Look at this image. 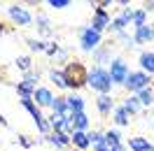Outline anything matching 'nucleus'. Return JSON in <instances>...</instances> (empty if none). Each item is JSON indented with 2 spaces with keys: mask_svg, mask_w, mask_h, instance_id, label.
Listing matches in <instances>:
<instances>
[{
  "mask_svg": "<svg viewBox=\"0 0 154 151\" xmlns=\"http://www.w3.org/2000/svg\"><path fill=\"white\" fill-rule=\"evenodd\" d=\"M133 37H135L138 44H147L149 40H154V28L145 23V26H140V28H135V35H133Z\"/></svg>",
  "mask_w": 154,
  "mask_h": 151,
  "instance_id": "11",
  "label": "nucleus"
},
{
  "mask_svg": "<svg viewBox=\"0 0 154 151\" xmlns=\"http://www.w3.org/2000/svg\"><path fill=\"white\" fill-rule=\"evenodd\" d=\"M38 79H40L38 72H35V75H33V72H28V75H26V79L17 86V91L21 93V98H30V95H35V91H38V88H35Z\"/></svg>",
  "mask_w": 154,
  "mask_h": 151,
  "instance_id": "5",
  "label": "nucleus"
},
{
  "mask_svg": "<svg viewBox=\"0 0 154 151\" xmlns=\"http://www.w3.org/2000/svg\"><path fill=\"white\" fill-rule=\"evenodd\" d=\"M49 77H51V81L58 86V88H68V81H66V75L61 72V70H51L49 72Z\"/></svg>",
  "mask_w": 154,
  "mask_h": 151,
  "instance_id": "21",
  "label": "nucleus"
},
{
  "mask_svg": "<svg viewBox=\"0 0 154 151\" xmlns=\"http://www.w3.org/2000/svg\"><path fill=\"white\" fill-rule=\"evenodd\" d=\"M117 35H119V40H122V44H124V47H133V44H138V42H135V37L126 35V33H117Z\"/></svg>",
  "mask_w": 154,
  "mask_h": 151,
  "instance_id": "28",
  "label": "nucleus"
},
{
  "mask_svg": "<svg viewBox=\"0 0 154 151\" xmlns=\"http://www.w3.org/2000/svg\"><path fill=\"white\" fill-rule=\"evenodd\" d=\"M100 44V33L94 28H84L82 30V49L84 51H94Z\"/></svg>",
  "mask_w": 154,
  "mask_h": 151,
  "instance_id": "6",
  "label": "nucleus"
},
{
  "mask_svg": "<svg viewBox=\"0 0 154 151\" xmlns=\"http://www.w3.org/2000/svg\"><path fill=\"white\" fill-rule=\"evenodd\" d=\"M63 75H66V81H68V88H79V86L89 84V70L79 61H72V63H68L66 70H63Z\"/></svg>",
  "mask_w": 154,
  "mask_h": 151,
  "instance_id": "1",
  "label": "nucleus"
},
{
  "mask_svg": "<svg viewBox=\"0 0 154 151\" xmlns=\"http://www.w3.org/2000/svg\"><path fill=\"white\" fill-rule=\"evenodd\" d=\"M143 10H145V12H154V2H145Z\"/></svg>",
  "mask_w": 154,
  "mask_h": 151,
  "instance_id": "34",
  "label": "nucleus"
},
{
  "mask_svg": "<svg viewBox=\"0 0 154 151\" xmlns=\"http://www.w3.org/2000/svg\"><path fill=\"white\" fill-rule=\"evenodd\" d=\"M35 21H38V30L47 35V33H49V21H47V16H45V14H40V16H38Z\"/></svg>",
  "mask_w": 154,
  "mask_h": 151,
  "instance_id": "26",
  "label": "nucleus"
},
{
  "mask_svg": "<svg viewBox=\"0 0 154 151\" xmlns=\"http://www.w3.org/2000/svg\"><path fill=\"white\" fill-rule=\"evenodd\" d=\"M140 67L147 75H154V51H143L140 54Z\"/></svg>",
  "mask_w": 154,
  "mask_h": 151,
  "instance_id": "15",
  "label": "nucleus"
},
{
  "mask_svg": "<svg viewBox=\"0 0 154 151\" xmlns=\"http://www.w3.org/2000/svg\"><path fill=\"white\" fill-rule=\"evenodd\" d=\"M107 26H110V14H107V10L98 7V10H96V14H94V21H91V28L100 33V30H103V28H107Z\"/></svg>",
  "mask_w": 154,
  "mask_h": 151,
  "instance_id": "9",
  "label": "nucleus"
},
{
  "mask_svg": "<svg viewBox=\"0 0 154 151\" xmlns=\"http://www.w3.org/2000/svg\"><path fill=\"white\" fill-rule=\"evenodd\" d=\"M2 30H5V28H2V23H0V33H2Z\"/></svg>",
  "mask_w": 154,
  "mask_h": 151,
  "instance_id": "37",
  "label": "nucleus"
},
{
  "mask_svg": "<svg viewBox=\"0 0 154 151\" xmlns=\"http://www.w3.org/2000/svg\"><path fill=\"white\" fill-rule=\"evenodd\" d=\"M96 107H98V112L103 114V116H107V114L115 109V102H112V95L107 93V95H98V100H96Z\"/></svg>",
  "mask_w": 154,
  "mask_h": 151,
  "instance_id": "13",
  "label": "nucleus"
},
{
  "mask_svg": "<svg viewBox=\"0 0 154 151\" xmlns=\"http://www.w3.org/2000/svg\"><path fill=\"white\" fill-rule=\"evenodd\" d=\"M68 5H70L68 0H49V7H54V10H63Z\"/></svg>",
  "mask_w": 154,
  "mask_h": 151,
  "instance_id": "31",
  "label": "nucleus"
},
{
  "mask_svg": "<svg viewBox=\"0 0 154 151\" xmlns=\"http://www.w3.org/2000/svg\"><path fill=\"white\" fill-rule=\"evenodd\" d=\"M128 63L122 61V58H115L112 63H110V77H112V81L115 84H126V79H128Z\"/></svg>",
  "mask_w": 154,
  "mask_h": 151,
  "instance_id": "4",
  "label": "nucleus"
},
{
  "mask_svg": "<svg viewBox=\"0 0 154 151\" xmlns=\"http://www.w3.org/2000/svg\"><path fill=\"white\" fill-rule=\"evenodd\" d=\"M112 77H110V70H103L100 65H96L91 72H89V86L91 88H96L100 95H107L110 93V88H112Z\"/></svg>",
  "mask_w": 154,
  "mask_h": 151,
  "instance_id": "2",
  "label": "nucleus"
},
{
  "mask_svg": "<svg viewBox=\"0 0 154 151\" xmlns=\"http://www.w3.org/2000/svg\"><path fill=\"white\" fill-rule=\"evenodd\" d=\"M72 123H75V130H84V132H87V128H89V116L84 112L72 114Z\"/></svg>",
  "mask_w": 154,
  "mask_h": 151,
  "instance_id": "18",
  "label": "nucleus"
},
{
  "mask_svg": "<svg viewBox=\"0 0 154 151\" xmlns=\"http://www.w3.org/2000/svg\"><path fill=\"white\" fill-rule=\"evenodd\" d=\"M149 81H152V79H149V75L140 70V72H131L124 86L128 88V91H133V93H140L143 88H147V86H149Z\"/></svg>",
  "mask_w": 154,
  "mask_h": 151,
  "instance_id": "3",
  "label": "nucleus"
},
{
  "mask_svg": "<svg viewBox=\"0 0 154 151\" xmlns=\"http://www.w3.org/2000/svg\"><path fill=\"white\" fill-rule=\"evenodd\" d=\"M49 142H51V144H54V147H68V144H70V140H72V137H68V135H63V132H51V135H49L47 137Z\"/></svg>",
  "mask_w": 154,
  "mask_h": 151,
  "instance_id": "17",
  "label": "nucleus"
},
{
  "mask_svg": "<svg viewBox=\"0 0 154 151\" xmlns=\"http://www.w3.org/2000/svg\"><path fill=\"white\" fill-rule=\"evenodd\" d=\"M105 140H107L110 147H119V144H122V135H119L117 130H107L105 132Z\"/></svg>",
  "mask_w": 154,
  "mask_h": 151,
  "instance_id": "24",
  "label": "nucleus"
},
{
  "mask_svg": "<svg viewBox=\"0 0 154 151\" xmlns=\"http://www.w3.org/2000/svg\"><path fill=\"white\" fill-rule=\"evenodd\" d=\"M63 123H66V116H61V114H51V116H49V126L56 132L63 130Z\"/></svg>",
  "mask_w": 154,
  "mask_h": 151,
  "instance_id": "23",
  "label": "nucleus"
},
{
  "mask_svg": "<svg viewBox=\"0 0 154 151\" xmlns=\"http://www.w3.org/2000/svg\"><path fill=\"white\" fill-rule=\"evenodd\" d=\"M115 123L117 126H128V112L124 109V105L115 109Z\"/></svg>",
  "mask_w": 154,
  "mask_h": 151,
  "instance_id": "22",
  "label": "nucleus"
},
{
  "mask_svg": "<svg viewBox=\"0 0 154 151\" xmlns=\"http://www.w3.org/2000/svg\"><path fill=\"white\" fill-rule=\"evenodd\" d=\"M128 23H133V10H124L115 21H112V26H110V28L115 30V33H124V28L128 26Z\"/></svg>",
  "mask_w": 154,
  "mask_h": 151,
  "instance_id": "8",
  "label": "nucleus"
},
{
  "mask_svg": "<svg viewBox=\"0 0 154 151\" xmlns=\"http://www.w3.org/2000/svg\"><path fill=\"white\" fill-rule=\"evenodd\" d=\"M66 102H68V109H70V114L84 112V98H79V95H68Z\"/></svg>",
  "mask_w": 154,
  "mask_h": 151,
  "instance_id": "16",
  "label": "nucleus"
},
{
  "mask_svg": "<svg viewBox=\"0 0 154 151\" xmlns=\"http://www.w3.org/2000/svg\"><path fill=\"white\" fill-rule=\"evenodd\" d=\"M89 140H91V144H94V147H98L100 142L105 140V135H103V132H98V130H91V132H89Z\"/></svg>",
  "mask_w": 154,
  "mask_h": 151,
  "instance_id": "27",
  "label": "nucleus"
},
{
  "mask_svg": "<svg viewBox=\"0 0 154 151\" xmlns=\"http://www.w3.org/2000/svg\"><path fill=\"white\" fill-rule=\"evenodd\" d=\"M145 21H147V12L145 10H135L133 12V26L140 28V26H145Z\"/></svg>",
  "mask_w": 154,
  "mask_h": 151,
  "instance_id": "25",
  "label": "nucleus"
},
{
  "mask_svg": "<svg viewBox=\"0 0 154 151\" xmlns=\"http://www.w3.org/2000/svg\"><path fill=\"white\" fill-rule=\"evenodd\" d=\"M77 151H79V149H77Z\"/></svg>",
  "mask_w": 154,
  "mask_h": 151,
  "instance_id": "39",
  "label": "nucleus"
},
{
  "mask_svg": "<svg viewBox=\"0 0 154 151\" xmlns=\"http://www.w3.org/2000/svg\"><path fill=\"white\" fill-rule=\"evenodd\" d=\"M124 109L128 114H135V112H140V100H138V95H128L124 100Z\"/></svg>",
  "mask_w": 154,
  "mask_h": 151,
  "instance_id": "20",
  "label": "nucleus"
},
{
  "mask_svg": "<svg viewBox=\"0 0 154 151\" xmlns=\"http://www.w3.org/2000/svg\"><path fill=\"white\" fill-rule=\"evenodd\" d=\"M19 142H21V147H26V149H28V147H33V142H30L28 137H19Z\"/></svg>",
  "mask_w": 154,
  "mask_h": 151,
  "instance_id": "33",
  "label": "nucleus"
},
{
  "mask_svg": "<svg viewBox=\"0 0 154 151\" xmlns=\"http://www.w3.org/2000/svg\"><path fill=\"white\" fill-rule=\"evenodd\" d=\"M110 151H126V149H124V147H122V144H119V147H112V149H110Z\"/></svg>",
  "mask_w": 154,
  "mask_h": 151,
  "instance_id": "35",
  "label": "nucleus"
},
{
  "mask_svg": "<svg viewBox=\"0 0 154 151\" xmlns=\"http://www.w3.org/2000/svg\"><path fill=\"white\" fill-rule=\"evenodd\" d=\"M7 14H10L12 21H17L19 26H30V23H33V16H30L23 7H19V5H10V7H7Z\"/></svg>",
  "mask_w": 154,
  "mask_h": 151,
  "instance_id": "7",
  "label": "nucleus"
},
{
  "mask_svg": "<svg viewBox=\"0 0 154 151\" xmlns=\"http://www.w3.org/2000/svg\"><path fill=\"white\" fill-rule=\"evenodd\" d=\"M128 149L131 151H154V144L147 142L145 137H131L128 140Z\"/></svg>",
  "mask_w": 154,
  "mask_h": 151,
  "instance_id": "12",
  "label": "nucleus"
},
{
  "mask_svg": "<svg viewBox=\"0 0 154 151\" xmlns=\"http://www.w3.org/2000/svg\"><path fill=\"white\" fill-rule=\"evenodd\" d=\"M138 100H140V105H149L154 102V86H147V88H143L140 93H138Z\"/></svg>",
  "mask_w": 154,
  "mask_h": 151,
  "instance_id": "19",
  "label": "nucleus"
},
{
  "mask_svg": "<svg viewBox=\"0 0 154 151\" xmlns=\"http://www.w3.org/2000/svg\"><path fill=\"white\" fill-rule=\"evenodd\" d=\"M152 126H154V121H152Z\"/></svg>",
  "mask_w": 154,
  "mask_h": 151,
  "instance_id": "38",
  "label": "nucleus"
},
{
  "mask_svg": "<svg viewBox=\"0 0 154 151\" xmlns=\"http://www.w3.org/2000/svg\"><path fill=\"white\" fill-rule=\"evenodd\" d=\"M0 126H7V121H5V119H2V116H0Z\"/></svg>",
  "mask_w": 154,
  "mask_h": 151,
  "instance_id": "36",
  "label": "nucleus"
},
{
  "mask_svg": "<svg viewBox=\"0 0 154 151\" xmlns=\"http://www.w3.org/2000/svg\"><path fill=\"white\" fill-rule=\"evenodd\" d=\"M33 98H35V105H38V107H51V102H54V95H51L49 88H38Z\"/></svg>",
  "mask_w": 154,
  "mask_h": 151,
  "instance_id": "10",
  "label": "nucleus"
},
{
  "mask_svg": "<svg viewBox=\"0 0 154 151\" xmlns=\"http://www.w3.org/2000/svg\"><path fill=\"white\" fill-rule=\"evenodd\" d=\"M110 56V49H100V51H96V63H105V58Z\"/></svg>",
  "mask_w": 154,
  "mask_h": 151,
  "instance_id": "32",
  "label": "nucleus"
},
{
  "mask_svg": "<svg viewBox=\"0 0 154 151\" xmlns=\"http://www.w3.org/2000/svg\"><path fill=\"white\" fill-rule=\"evenodd\" d=\"M72 144H75L79 151H84L91 147V140H89V132L84 130H75V135H72Z\"/></svg>",
  "mask_w": 154,
  "mask_h": 151,
  "instance_id": "14",
  "label": "nucleus"
},
{
  "mask_svg": "<svg viewBox=\"0 0 154 151\" xmlns=\"http://www.w3.org/2000/svg\"><path fill=\"white\" fill-rule=\"evenodd\" d=\"M17 67H19V70H30V58L28 56L17 58Z\"/></svg>",
  "mask_w": 154,
  "mask_h": 151,
  "instance_id": "30",
  "label": "nucleus"
},
{
  "mask_svg": "<svg viewBox=\"0 0 154 151\" xmlns=\"http://www.w3.org/2000/svg\"><path fill=\"white\" fill-rule=\"evenodd\" d=\"M28 47L33 49V51H45L47 44H45V42H40V40H28Z\"/></svg>",
  "mask_w": 154,
  "mask_h": 151,
  "instance_id": "29",
  "label": "nucleus"
}]
</instances>
